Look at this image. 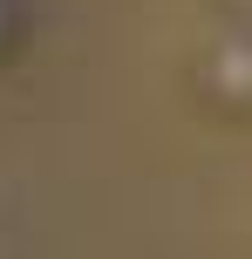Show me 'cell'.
<instances>
[{"instance_id":"3957f363","label":"cell","mask_w":252,"mask_h":259,"mask_svg":"<svg viewBox=\"0 0 252 259\" xmlns=\"http://www.w3.org/2000/svg\"><path fill=\"white\" fill-rule=\"evenodd\" d=\"M225 7H232V14H239V21L252 27V0H225Z\"/></svg>"},{"instance_id":"7a4b0ae2","label":"cell","mask_w":252,"mask_h":259,"mask_svg":"<svg viewBox=\"0 0 252 259\" xmlns=\"http://www.w3.org/2000/svg\"><path fill=\"white\" fill-rule=\"evenodd\" d=\"M14 27H21V7H14V0H0V55L14 48Z\"/></svg>"},{"instance_id":"6da1fadb","label":"cell","mask_w":252,"mask_h":259,"mask_svg":"<svg viewBox=\"0 0 252 259\" xmlns=\"http://www.w3.org/2000/svg\"><path fill=\"white\" fill-rule=\"evenodd\" d=\"M205 89L225 109H252V27L245 21L212 34V48H205Z\"/></svg>"}]
</instances>
